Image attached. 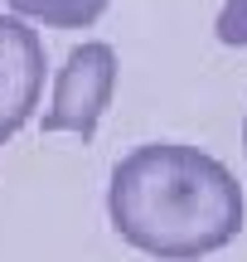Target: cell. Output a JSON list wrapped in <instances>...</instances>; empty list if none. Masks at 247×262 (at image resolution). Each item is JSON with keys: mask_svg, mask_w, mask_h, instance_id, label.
<instances>
[{"mask_svg": "<svg viewBox=\"0 0 247 262\" xmlns=\"http://www.w3.org/2000/svg\"><path fill=\"white\" fill-rule=\"evenodd\" d=\"M0 5H10L15 15L48 25V29H87L102 19V10L112 0H0Z\"/></svg>", "mask_w": 247, "mask_h": 262, "instance_id": "4", "label": "cell"}, {"mask_svg": "<svg viewBox=\"0 0 247 262\" xmlns=\"http://www.w3.org/2000/svg\"><path fill=\"white\" fill-rule=\"evenodd\" d=\"M213 34H218V44H228V49H247V0H223Z\"/></svg>", "mask_w": 247, "mask_h": 262, "instance_id": "5", "label": "cell"}, {"mask_svg": "<svg viewBox=\"0 0 247 262\" xmlns=\"http://www.w3.org/2000/svg\"><path fill=\"white\" fill-rule=\"evenodd\" d=\"M242 185L223 160L184 141H151L116 160L107 219L116 238L160 262H194L242 233Z\"/></svg>", "mask_w": 247, "mask_h": 262, "instance_id": "1", "label": "cell"}, {"mask_svg": "<svg viewBox=\"0 0 247 262\" xmlns=\"http://www.w3.org/2000/svg\"><path fill=\"white\" fill-rule=\"evenodd\" d=\"M116 49L102 44V39H87V44L68 49L63 68L54 78V102L44 112V131H73V136L92 141L102 112L112 107L116 93Z\"/></svg>", "mask_w": 247, "mask_h": 262, "instance_id": "2", "label": "cell"}, {"mask_svg": "<svg viewBox=\"0 0 247 262\" xmlns=\"http://www.w3.org/2000/svg\"><path fill=\"white\" fill-rule=\"evenodd\" d=\"M242 146H247V122H242Z\"/></svg>", "mask_w": 247, "mask_h": 262, "instance_id": "6", "label": "cell"}, {"mask_svg": "<svg viewBox=\"0 0 247 262\" xmlns=\"http://www.w3.org/2000/svg\"><path fill=\"white\" fill-rule=\"evenodd\" d=\"M44 93V39L19 15H0V146L34 117Z\"/></svg>", "mask_w": 247, "mask_h": 262, "instance_id": "3", "label": "cell"}]
</instances>
